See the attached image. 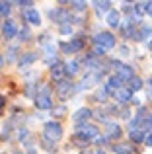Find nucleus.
Returning <instances> with one entry per match:
<instances>
[{
    "mask_svg": "<svg viewBox=\"0 0 152 154\" xmlns=\"http://www.w3.org/2000/svg\"><path fill=\"white\" fill-rule=\"evenodd\" d=\"M43 139L49 140L51 144L59 143V140L62 139V125L55 119L49 121V123H45V127H43Z\"/></svg>",
    "mask_w": 152,
    "mask_h": 154,
    "instance_id": "f257e3e1",
    "label": "nucleus"
},
{
    "mask_svg": "<svg viewBox=\"0 0 152 154\" xmlns=\"http://www.w3.org/2000/svg\"><path fill=\"white\" fill-rule=\"evenodd\" d=\"M76 137L82 139L84 143H88V140H96L99 137V129L96 127V125H92V123L78 125V127H76Z\"/></svg>",
    "mask_w": 152,
    "mask_h": 154,
    "instance_id": "f03ea898",
    "label": "nucleus"
},
{
    "mask_svg": "<svg viewBox=\"0 0 152 154\" xmlns=\"http://www.w3.org/2000/svg\"><path fill=\"white\" fill-rule=\"evenodd\" d=\"M94 41H96V45L102 47V49H113L115 43H117L115 37H113V33H109V31H99L94 37Z\"/></svg>",
    "mask_w": 152,
    "mask_h": 154,
    "instance_id": "7ed1b4c3",
    "label": "nucleus"
},
{
    "mask_svg": "<svg viewBox=\"0 0 152 154\" xmlns=\"http://www.w3.org/2000/svg\"><path fill=\"white\" fill-rule=\"evenodd\" d=\"M35 107L37 109H53V100H51V94L47 88H43L41 94L35 96Z\"/></svg>",
    "mask_w": 152,
    "mask_h": 154,
    "instance_id": "20e7f679",
    "label": "nucleus"
},
{
    "mask_svg": "<svg viewBox=\"0 0 152 154\" xmlns=\"http://www.w3.org/2000/svg\"><path fill=\"white\" fill-rule=\"evenodd\" d=\"M18 33H20V29H18V26H16V22L8 18L6 22L2 23V37L4 39H14Z\"/></svg>",
    "mask_w": 152,
    "mask_h": 154,
    "instance_id": "39448f33",
    "label": "nucleus"
},
{
    "mask_svg": "<svg viewBox=\"0 0 152 154\" xmlns=\"http://www.w3.org/2000/svg\"><path fill=\"white\" fill-rule=\"evenodd\" d=\"M84 45H86L84 39L74 37V39H70L68 43H62L61 47H62V51H65V53H68V55H70V53H80V51L84 49Z\"/></svg>",
    "mask_w": 152,
    "mask_h": 154,
    "instance_id": "423d86ee",
    "label": "nucleus"
},
{
    "mask_svg": "<svg viewBox=\"0 0 152 154\" xmlns=\"http://www.w3.org/2000/svg\"><path fill=\"white\" fill-rule=\"evenodd\" d=\"M115 68H117V76L121 80H133L135 78V70H133V66H129V64H121V63H117L115 60Z\"/></svg>",
    "mask_w": 152,
    "mask_h": 154,
    "instance_id": "0eeeda50",
    "label": "nucleus"
},
{
    "mask_svg": "<svg viewBox=\"0 0 152 154\" xmlns=\"http://www.w3.org/2000/svg\"><path fill=\"white\" fill-rule=\"evenodd\" d=\"M51 20L57 23H61V26H65V23H70V14L66 10H62V8H57V10H51L49 12Z\"/></svg>",
    "mask_w": 152,
    "mask_h": 154,
    "instance_id": "6e6552de",
    "label": "nucleus"
},
{
    "mask_svg": "<svg viewBox=\"0 0 152 154\" xmlns=\"http://www.w3.org/2000/svg\"><path fill=\"white\" fill-rule=\"evenodd\" d=\"M99 80H102V74H99V72H94V70H92V72H88V74L82 78L80 90H84V88H92L94 84H98Z\"/></svg>",
    "mask_w": 152,
    "mask_h": 154,
    "instance_id": "1a4fd4ad",
    "label": "nucleus"
},
{
    "mask_svg": "<svg viewBox=\"0 0 152 154\" xmlns=\"http://www.w3.org/2000/svg\"><path fill=\"white\" fill-rule=\"evenodd\" d=\"M72 90H74L72 82H66V80H61V82L57 84V94H59V98H61V100H66L70 94H72Z\"/></svg>",
    "mask_w": 152,
    "mask_h": 154,
    "instance_id": "9d476101",
    "label": "nucleus"
},
{
    "mask_svg": "<svg viewBox=\"0 0 152 154\" xmlns=\"http://www.w3.org/2000/svg\"><path fill=\"white\" fill-rule=\"evenodd\" d=\"M121 88H123V80L119 78L117 74H113V76H109V78H107V84H105L107 94H115V92L121 90Z\"/></svg>",
    "mask_w": 152,
    "mask_h": 154,
    "instance_id": "9b49d317",
    "label": "nucleus"
},
{
    "mask_svg": "<svg viewBox=\"0 0 152 154\" xmlns=\"http://www.w3.org/2000/svg\"><path fill=\"white\" fill-rule=\"evenodd\" d=\"M90 115H92V109H88V107H82V109H78V111L72 115V121L76 123V127L78 125H84L88 119H90Z\"/></svg>",
    "mask_w": 152,
    "mask_h": 154,
    "instance_id": "f8f14e48",
    "label": "nucleus"
},
{
    "mask_svg": "<svg viewBox=\"0 0 152 154\" xmlns=\"http://www.w3.org/2000/svg\"><path fill=\"white\" fill-rule=\"evenodd\" d=\"M23 18H26V22H29L31 26H39V23H41V14H39V10H35V8L23 10Z\"/></svg>",
    "mask_w": 152,
    "mask_h": 154,
    "instance_id": "ddd939ff",
    "label": "nucleus"
},
{
    "mask_svg": "<svg viewBox=\"0 0 152 154\" xmlns=\"http://www.w3.org/2000/svg\"><path fill=\"white\" fill-rule=\"evenodd\" d=\"M51 76H53L57 82H61L62 76H66V72H65V64H62V63H57V60H55V63L51 64Z\"/></svg>",
    "mask_w": 152,
    "mask_h": 154,
    "instance_id": "4468645a",
    "label": "nucleus"
},
{
    "mask_svg": "<svg viewBox=\"0 0 152 154\" xmlns=\"http://www.w3.org/2000/svg\"><path fill=\"white\" fill-rule=\"evenodd\" d=\"M115 98H117L119 103H129L131 100H133V92H131L129 88H121V90L115 92Z\"/></svg>",
    "mask_w": 152,
    "mask_h": 154,
    "instance_id": "2eb2a0df",
    "label": "nucleus"
},
{
    "mask_svg": "<svg viewBox=\"0 0 152 154\" xmlns=\"http://www.w3.org/2000/svg\"><path fill=\"white\" fill-rule=\"evenodd\" d=\"M105 20H107V23H109V27H119L121 26V14H119L117 10H111Z\"/></svg>",
    "mask_w": 152,
    "mask_h": 154,
    "instance_id": "dca6fc26",
    "label": "nucleus"
},
{
    "mask_svg": "<svg viewBox=\"0 0 152 154\" xmlns=\"http://www.w3.org/2000/svg\"><path fill=\"white\" fill-rule=\"evenodd\" d=\"M65 72L66 76H76L80 72V64L76 60H68V63H65Z\"/></svg>",
    "mask_w": 152,
    "mask_h": 154,
    "instance_id": "f3484780",
    "label": "nucleus"
},
{
    "mask_svg": "<svg viewBox=\"0 0 152 154\" xmlns=\"http://www.w3.org/2000/svg\"><path fill=\"white\" fill-rule=\"evenodd\" d=\"M129 137H131L133 143H142L146 139V133L142 129H133V131H129Z\"/></svg>",
    "mask_w": 152,
    "mask_h": 154,
    "instance_id": "a211bd4d",
    "label": "nucleus"
},
{
    "mask_svg": "<svg viewBox=\"0 0 152 154\" xmlns=\"http://www.w3.org/2000/svg\"><path fill=\"white\" fill-rule=\"evenodd\" d=\"M119 135H121V129H119L117 123H109L107 125V131H105L107 139H113V137H119Z\"/></svg>",
    "mask_w": 152,
    "mask_h": 154,
    "instance_id": "6ab92c4d",
    "label": "nucleus"
},
{
    "mask_svg": "<svg viewBox=\"0 0 152 154\" xmlns=\"http://www.w3.org/2000/svg\"><path fill=\"white\" fill-rule=\"evenodd\" d=\"M37 57H39L37 53H27V55H23L22 59H20V66H22V68H26L27 64H31L35 59H37Z\"/></svg>",
    "mask_w": 152,
    "mask_h": 154,
    "instance_id": "aec40b11",
    "label": "nucleus"
},
{
    "mask_svg": "<svg viewBox=\"0 0 152 154\" xmlns=\"http://www.w3.org/2000/svg\"><path fill=\"white\" fill-rule=\"evenodd\" d=\"M94 6H96V10L99 12V14H109L111 12V2H94Z\"/></svg>",
    "mask_w": 152,
    "mask_h": 154,
    "instance_id": "412c9836",
    "label": "nucleus"
},
{
    "mask_svg": "<svg viewBox=\"0 0 152 154\" xmlns=\"http://www.w3.org/2000/svg\"><path fill=\"white\" fill-rule=\"evenodd\" d=\"M141 88H142V80L141 78H137V76H135L133 80H129V90L133 92V94H135V92H138Z\"/></svg>",
    "mask_w": 152,
    "mask_h": 154,
    "instance_id": "4be33fe9",
    "label": "nucleus"
},
{
    "mask_svg": "<svg viewBox=\"0 0 152 154\" xmlns=\"http://www.w3.org/2000/svg\"><path fill=\"white\" fill-rule=\"evenodd\" d=\"M115 154H133V146L131 144H117L115 146Z\"/></svg>",
    "mask_w": 152,
    "mask_h": 154,
    "instance_id": "5701e85b",
    "label": "nucleus"
},
{
    "mask_svg": "<svg viewBox=\"0 0 152 154\" xmlns=\"http://www.w3.org/2000/svg\"><path fill=\"white\" fill-rule=\"evenodd\" d=\"M152 37V27L150 26H142L141 33H138V39H150Z\"/></svg>",
    "mask_w": 152,
    "mask_h": 154,
    "instance_id": "b1692460",
    "label": "nucleus"
},
{
    "mask_svg": "<svg viewBox=\"0 0 152 154\" xmlns=\"http://www.w3.org/2000/svg\"><path fill=\"white\" fill-rule=\"evenodd\" d=\"M10 10H12V4L0 0V14H2V16H10Z\"/></svg>",
    "mask_w": 152,
    "mask_h": 154,
    "instance_id": "393cba45",
    "label": "nucleus"
},
{
    "mask_svg": "<svg viewBox=\"0 0 152 154\" xmlns=\"http://www.w3.org/2000/svg\"><path fill=\"white\" fill-rule=\"evenodd\" d=\"M70 6H72L74 10H78V12H84L88 4H86V2H70Z\"/></svg>",
    "mask_w": 152,
    "mask_h": 154,
    "instance_id": "a878e982",
    "label": "nucleus"
},
{
    "mask_svg": "<svg viewBox=\"0 0 152 154\" xmlns=\"http://www.w3.org/2000/svg\"><path fill=\"white\" fill-rule=\"evenodd\" d=\"M65 113H66V107H65V105H61V107H55V109H53V115H55V117H62Z\"/></svg>",
    "mask_w": 152,
    "mask_h": 154,
    "instance_id": "bb28decb",
    "label": "nucleus"
},
{
    "mask_svg": "<svg viewBox=\"0 0 152 154\" xmlns=\"http://www.w3.org/2000/svg\"><path fill=\"white\" fill-rule=\"evenodd\" d=\"M105 98H107V90H105V88L96 94V100H98V102H105Z\"/></svg>",
    "mask_w": 152,
    "mask_h": 154,
    "instance_id": "cd10ccee",
    "label": "nucleus"
},
{
    "mask_svg": "<svg viewBox=\"0 0 152 154\" xmlns=\"http://www.w3.org/2000/svg\"><path fill=\"white\" fill-rule=\"evenodd\" d=\"M20 39H22V41H27V39H29V29H27V27H26V29H20Z\"/></svg>",
    "mask_w": 152,
    "mask_h": 154,
    "instance_id": "c85d7f7f",
    "label": "nucleus"
},
{
    "mask_svg": "<svg viewBox=\"0 0 152 154\" xmlns=\"http://www.w3.org/2000/svg\"><path fill=\"white\" fill-rule=\"evenodd\" d=\"M103 53H105V49H102V47H98V45L94 47V57H102Z\"/></svg>",
    "mask_w": 152,
    "mask_h": 154,
    "instance_id": "c756f323",
    "label": "nucleus"
},
{
    "mask_svg": "<svg viewBox=\"0 0 152 154\" xmlns=\"http://www.w3.org/2000/svg\"><path fill=\"white\" fill-rule=\"evenodd\" d=\"M144 12L148 16H152V2H144Z\"/></svg>",
    "mask_w": 152,
    "mask_h": 154,
    "instance_id": "7c9ffc66",
    "label": "nucleus"
},
{
    "mask_svg": "<svg viewBox=\"0 0 152 154\" xmlns=\"http://www.w3.org/2000/svg\"><path fill=\"white\" fill-rule=\"evenodd\" d=\"M70 31H72V27H70V26H61V33H70Z\"/></svg>",
    "mask_w": 152,
    "mask_h": 154,
    "instance_id": "2f4dec72",
    "label": "nucleus"
},
{
    "mask_svg": "<svg viewBox=\"0 0 152 154\" xmlns=\"http://www.w3.org/2000/svg\"><path fill=\"white\" fill-rule=\"evenodd\" d=\"M27 137V129H20V140H23Z\"/></svg>",
    "mask_w": 152,
    "mask_h": 154,
    "instance_id": "473e14b6",
    "label": "nucleus"
},
{
    "mask_svg": "<svg viewBox=\"0 0 152 154\" xmlns=\"http://www.w3.org/2000/svg\"><path fill=\"white\" fill-rule=\"evenodd\" d=\"M144 143L148 144V146H152V133H148V135H146V139H144Z\"/></svg>",
    "mask_w": 152,
    "mask_h": 154,
    "instance_id": "72a5a7b5",
    "label": "nucleus"
},
{
    "mask_svg": "<svg viewBox=\"0 0 152 154\" xmlns=\"http://www.w3.org/2000/svg\"><path fill=\"white\" fill-rule=\"evenodd\" d=\"M4 66V59H2V57H0V68H2Z\"/></svg>",
    "mask_w": 152,
    "mask_h": 154,
    "instance_id": "f704fd0d",
    "label": "nucleus"
},
{
    "mask_svg": "<svg viewBox=\"0 0 152 154\" xmlns=\"http://www.w3.org/2000/svg\"><path fill=\"white\" fill-rule=\"evenodd\" d=\"M2 105H4V98H2V96H0V107H2Z\"/></svg>",
    "mask_w": 152,
    "mask_h": 154,
    "instance_id": "c9c22d12",
    "label": "nucleus"
},
{
    "mask_svg": "<svg viewBox=\"0 0 152 154\" xmlns=\"http://www.w3.org/2000/svg\"><path fill=\"white\" fill-rule=\"evenodd\" d=\"M27 154H37V152H35V148H31V150H29V152H27Z\"/></svg>",
    "mask_w": 152,
    "mask_h": 154,
    "instance_id": "e433bc0d",
    "label": "nucleus"
},
{
    "mask_svg": "<svg viewBox=\"0 0 152 154\" xmlns=\"http://www.w3.org/2000/svg\"><path fill=\"white\" fill-rule=\"evenodd\" d=\"M96 154H105V152H103V150H98V152H96Z\"/></svg>",
    "mask_w": 152,
    "mask_h": 154,
    "instance_id": "4c0bfd02",
    "label": "nucleus"
}]
</instances>
